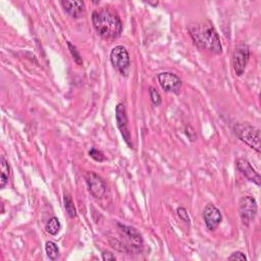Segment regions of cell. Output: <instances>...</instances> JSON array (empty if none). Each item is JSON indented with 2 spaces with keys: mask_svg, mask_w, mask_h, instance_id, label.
<instances>
[{
  "mask_svg": "<svg viewBox=\"0 0 261 261\" xmlns=\"http://www.w3.org/2000/svg\"><path fill=\"white\" fill-rule=\"evenodd\" d=\"M10 176V166L3 155L0 157V188L4 189Z\"/></svg>",
  "mask_w": 261,
  "mask_h": 261,
  "instance_id": "14",
  "label": "cell"
},
{
  "mask_svg": "<svg viewBox=\"0 0 261 261\" xmlns=\"http://www.w3.org/2000/svg\"><path fill=\"white\" fill-rule=\"evenodd\" d=\"M87 185L90 193L98 199L103 198L107 193V186L104 179L95 172H89L87 176Z\"/></svg>",
  "mask_w": 261,
  "mask_h": 261,
  "instance_id": "10",
  "label": "cell"
},
{
  "mask_svg": "<svg viewBox=\"0 0 261 261\" xmlns=\"http://www.w3.org/2000/svg\"><path fill=\"white\" fill-rule=\"evenodd\" d=\"M45 228H46L47 232H49L50 234H52V236L57 234V233L59 232L60 228H61V224H60L59 219H58L57 217H55V216L51 217V218L47 221Z\"/></svg>",
  "mask_w": 261,
  "mask_h": 261,
  "instance_id": "15",
  "label": "cell"
},
{
  "mask_svg": "<svg viewBox=\"0 0 261 261\" xmlns=\"http://www.w3.org/2000/svg\"><path fill=\"white\" fill-rule=\"evenodd\" d=\"M115 119H116V124L117 127L126 143V145L129 148H133V143H132V136L128 129V122H127V116H126V111H125V106L123 103H118L115 108Z\"/></svg>",
  "mask_w": 261,
  "mask_h": 261,
  "instance_id": "8",
  "label": "cell"
},
{
  "mask_svg": "<svg viewBox=\"0 0 261 261\" xmlns=\"http://www.w3.org/2000/svg\"><path fill=\"white\" fill-rule=\"evenodd\" d=\"M250 59V48L246 43H240L232 53V67L237 75L241 76Z\"/></svg>",
  "mask_w": 261,
  "mask_h": 261,
  "instance_id": "7",
  "label": "cell"
},
{
  "mask_svg": "<svg viewBox=\"0 0 261 261\" xmlns=\"http://www.w3.org/2000/svg\"><path fill=\"white\" fill-rule=\"evenodd\" d=\"M228 260H247V256L244 254V253H242V252H240V251H237V252H233L230 256H228V258H227Z\"/></svg>",
  "mask_w": 261,
  "mask_h": 261,
  "instance_id": "22",
  "label": "cell"
},
{
  "mask_svg": "<svg viewBox=\"0 0 261 261\" xmlns=\"http://www.w3.org/2000/svg\"><path fill=\"white\" fill-rule=\"evenodd\" d=\"M45 252L48 256V258L50 260H56L59 256V248L57 247V245L52 242V241H48L45 244Z\"/></svg>",
  "mask_w": 261,
  "mask_h": 261,
  "instance_id": "16",
  "label": "cell"
},
{
  "mask_svg": "<svg viewBox=\"0 0 261 261\" xmlns=\"http://www.w3.org/2000/svg\"><path fill=\"white\" fill-rule=\"evenodd\" d=\"M110 61L112 65L123 75H127L130 60L129 55L125 47L121 45L115 46L110 52Z\"/></svg>",
  "mask_w": 261,
  "mask_h": 261,
  "instance_id": "6",
  "label": "cell"
},
{
  "mask_svg": "<svg viewBox=\"0 0 261 261\" xmlns=\"http://www.w3.org/2000/svg\"><path fill=\"white\" fill-rule=\"evenodd\" d=\"M63 9L72 17L80 18L85 14V3L84 1H60Z\"/></svg>",
  "mask_w": 261,
  "mask_h": 261,
  "instance_id": "13",
  "label": "cell"
},
{
  "mask_svg": "<svg viewBox=\"0 0 261 261\" xmlns=\"http://www.w3.org/2000/svg\"><path fill=\"white\" fill-rule=\"evenodd\" d=\"M63 204H64V208H65V211L67 212L68 216L70 218H74L76 216V210H75L73 201H72L71 197L68 194H64V196H63Z\"/></svg>",
  "mask_w": 261,
  "mask_h": 261,
  "instance_id": "17",
  "label": "cell"
},
{
  "mask_svg": "<svg viewBox=\"0 0 261 261\" xmlns=\"http://www.w3.org/2000/svg\"><path fill=\"white\" fill-rule=\"evenodd\" d=\"M117 227L125 241L124 250L140 254L143 250V238L141 233L135 227L122 223H117Z\"/></svg>",
  "mask_w": 261,
  "mask_h": 261,
  "instance_id": "4",
  "label": "cell"
},
{
  "mask_svg": "<svg viewBox=\"0 0 261 261\" xmlns=\"http://www.w3.org/2000/svg\"><path fill=\"white\" fill-rule=\"evenodd\" d=\"M239 212L243 224L249 226L255 220L258 212L256 199L250 195L243 196L239 201Z\"/></svg>",
  "mask_w": 261,
  "mask_h": 261,
  "instance_id": "5",
  "label": "cell"
},
{
  "mask_svg": "<svg viewBox=\"0 0 261 261\" xmlns=\"http://www.w3.org/2000/svg\"><path fill=\"white\" fill-rule=\"evenodd\" d=\"M149 96H150V99L152 101V103L155 105V106H159L162 102L161 100V97L159 95V93L157 92L156 89H154L153 87H150L149 88Z\"/></svg>",
  "mask_w": 261,
  "mask_h": 261,
  "instance_id": "20",
  "label": "cell"
},
{
  "mask_svg": "<svg viewBox=\"0 0 261 261\" xmlns=\"http://www.w3.org/2000/svg\"><path fill=\"white\" fill-rule=\"evenodd\" d=\"M66 45H67V48H68V50H69V52H70L74 62L76 64H79V65H82L83 64V59H82V56H81L79 50L76 49V47L72 43H70L69 41L66 42Z\"/></svg>",
  "mask_w": 261,
  "mask_h": 261,
  "instance_id": "18",
  "label": "cell"
},
{
  "mask_svg": "<svg viewBox=\"0 0 261 261\" xmlns=\"http://www.w3.org/2000/svg\"><path fill=\"white\" fill-rule=\"evenodd\" d=\"M176 212H177V215L179 216V218H180L182 221H185L186 223L190 224V222H191V221H190V216H189L188 211H187L186 208H184V207H178L177 210H176Z\"/></svg>",
  "mask_w": 261,
  "mask_h": 261,
  "instance_id": "21",
  "label": "cell"
},
{
  "mask_svg": "<svg viewBox=\"0 0 261 261\" xmlns=\"http://www.w3.org/2000/svg\"><path fill=\"white\" fill-rule=\"evenodd\" d=\"M189 32L194 43L199 48L208 50L214 54H220L222 52L219 35L210 21L192 23L189 25Z\"/></svg>",
  "mask_w": 261,
  "mask_h": 261,
  "instance_id": "2",
  "label": "cell"
},
{
  "mask_svg": "<svg viewBox=\"0 0 261 261\" xmlns=\"http://www.w3.org/2000/svg\"><path fill=\"white\" fill-rule=\"evenodd\" d=\"M89 155L91 158H93L95 161H98V162H103L106 160V157L105 155L103 154L102 151L96 149V148H92L90 149L89 151Z\"/></svg>",
  "mask_w": 261,
  "mask_h": 261,
  "instance_id": "19",
  "label": "cell"
},
{
  "mask_svg": "<svg viewBox=\"0 0 261 261\" xmlns=\"http://www.w3.org/2000/svg\"><path fill=\"white\" fill-rule=\"evenodd\" d=\"M237 167L239 171L250 181L254 182L258 187L261 184V177L260 174L254 169V167L251 165V163L245 159V158H240L237 160Z\"/></svg>",
  "mask_w": 261,
  "mask_h": 261,
  "instance_id": "12",
  "label": "cell"
},
{
  "mask_svg": "<svg viewBox=\"0 0 261 261\" xmlns=\"http://www.w3.org/2000/svg\"><path fill=\"white\" fill-rule=\"evenodd\" d=\"M158 82L160 87L168 93H174L178 94L180 89H181V81L180 79L172 72L169 71H164L160 72L157 75Z\"/></svg>",
  "mask_w": 261,
  "mask_h": 261,
  "instance_id": "9",
  "label": "cell"
},
{
  "mask_svg": "<svg viewBox=\"0 0 261 261\" xmlns=\"http://www.w3.org/2000/svg\"><path fill=\"white\" fill-rule=\"evenodd\" d=\"M204 222L209 230H215L220 224L222 216L219 209L213 204H207L203 211Z\"/></svg>",
  "mask_w": 261,
  "mask_h": 261,
  "instance_id": "11",
  "label": "cell"
},
{
  "mask_svg": "<svg viewBox=\"0 0 261 261\" xmlns=\"http://www.w3.org/2000/svg\"><path fill=\"white\" fill-rule=\"evenodd\" d=\"M234 135L246 145L254 149L256 152L261 151L260 129L248 122L236 123L232 127Z\"/></svg>",
  "mask_w": 261,
  "mask_h": 261,
  "instance_id": "3",
  "label": "cell"
},
{
  "mask_svg": "<svg viewBox=\"0 0 261 261\" xmlns=\"http://www.w3.org/2000/svg\"><path fill=\"white\" fill-rule=\"evenodd\" d=\"M92 22L97 34L105 40H114L122 32L119 15L109 7H100L92 12Z\"/></svg>",
  "mask_w": 261,
  "mask_h": 261,
  "instance_id": "1",
  "label": "cell"
},
{
  "mask_svg": "<svg viewBox=\"0 0 261 261\" xmlns=\"http://www.w3.org/2000/svg\"><path fill=\"white\" fill-rule=\"evenodd\" d=\"M102 259L103 260H115L116 258H115V256L112 253H110L108 251H104L102 253Z\"/></svg>",
  "mask_w": 261,
  "mask_h": 261,
  "instance_id": "23",
  "label": "cell"
}]
</instances>
